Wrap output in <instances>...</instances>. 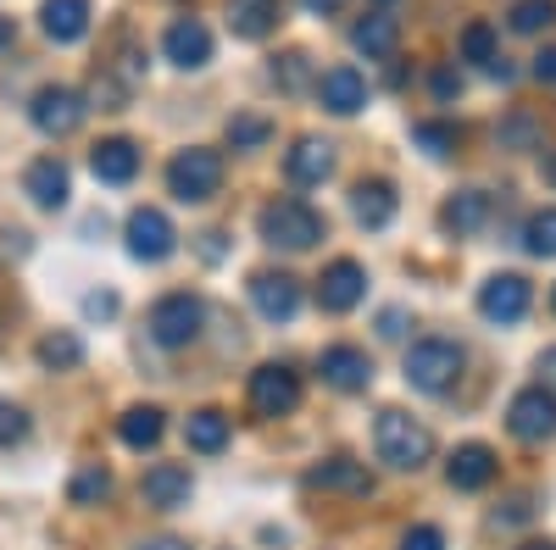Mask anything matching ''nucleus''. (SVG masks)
<instances>
[{"label":"nucleus","instance_id":"nucleus-28","mask_svg":"<svg viewBox=\"0 0 556 550\" xmlns=\"http://www.w3.org/2000/svg\"><path fill=\"white\" fill-rule=\"evenodd\" d=\"M184 439H190L195 456H217V450H228V418L217 406H201V411H190V423H184Z\"/></svg>","mask_w":556,"mask_h":550},{"label":"nucleus","instance_id":"nucleus-31","mask_svg":"<svg viewBox=\"0 0 556 550\" xmlns=\"http://www.w3.org/2000/svg\"><path fill=\"white\" fill-rule=\"evenodd\" d=\"M106 495H112V473H106L101 462L78 468L73 484H67V500H73V507H96V500H106Z\"/></svg>","mask_w":556,"mask_h":550},{"label":"nucleus","instance_id":"nucleus-47","mask_svg":"<svg viewBox=\"0 0 556 550\" xmlns=\"http://www.w3.org/2000/svg\"><path fill=\"white\" fill-rule=\"evenodd\" d=\"M523 550H556V545H551V539H534V545H523Z\"/></svg>","mask_w":556,"mask_h":550},{"label":"nucleus","instance_id":"nucleus-3","mask_svg":"<svg viewBox=\"0 0 556 550\" xmlns=\"http://www.w3.org/2000/svg\"><path fill=\"white\" fill-rule=\"evenodd\" d=\"M401 373L412 389H424V395H445L456 379H462V345L456 340H417L401 361Z\"/></svg>","mask_w":556,"mask_h":550},{"label":"nucleus","instance_id":"nucleus-20","mask_svg":"<svg viewBox=\"0 0 556 550\" xmlns=\"http://www.w3.org/2000/svg\"><path fill=\"white\" fill-rule=\"evenodd\" d=\"M484 222H490V195H484V190H456V195L440 206V228H445V234H456V240L479 234Z\"/></svg>","mask_w":556,"mask_h":550},{"label":"nucleus","instance_id":"nucleus-29","mask_svg":"<svg viewBox=\"0 0 556 550\" xmlns=\"http://www.w3.org/2000/svg\"><path fill=\"white\" fill-rule=\"evenodd\" d=\"M462 62H479L490 78H513V67H506L501 51H495V28L490 23H468V28H462Z\"/></svg>","mask_w":556,"mask_h":550},{"label":"nucleus","instance_id":"nucleus-44","mask_svg":"<svg viewBox=\"0 0 556 550\" xmlns=\"http://www.w3.org/2000/svg\"><path fill=\"white\" fill-rule=\"evenodd\" d=\"M540 373H545V389H556V345L540 356Z\"/></svg>","mask_w":556,"mask_h":550},{"label":"nucleus","instance_id":"nucleus-33","mask_svg":"<svg viewBox=\"0 0 556 550\" xmlns=\"http://www.w3.org/2000/svg\"><path fill=\"white\" fill-rule=\"evenodd\" d=\"M556 23V0H518L513 7V34H540Z\"/></svg>","mask_w":556,"mask_h":550},{"label":"nucleus","instance_id":"nucleus-14","mask_svg":"<svg viewBox=\"0 0 556 550\" xmlns=\"http://www.w3.org/2000/svg\"><path fill=\"white\" fill-rule=\"evenodd\" d=\"M362 295H367V267H362V261L340 256V261L323 267V279H317L323 311H351V306H362Z\"/></svg>","mask_w":556,"mask_h":550},{"label":"nucleus","instance_id":"nucleus-10","mask_svg":"<svg viewBox=\"0 0 556 550\" xmlns=\"http://www.w3.org/2000/svg\"><path fill=\"white\" fill-rule=\"evenodd\" d=\"M84 95L78 89H67V84H45L39 95L28 101V117H34V128L39 133H51V140H67V133L84 123Z\"/></svg>","mask_w":556,"mask_h":550},{"label":"nucleus","instance_id":"nucleus-15","mask_svg":"<svg viewBox=\"0 0 556 550\" xmlns=\"http://www.w3.org/2000/svg\"><path fill=\"white\" fill-rule=\"evenodd\" d=\"M162 51H167V62H173V67L201 73V67L212 62V34H206V23H201V17H178V23L162 34Z\"/></svg>","mask_w":556,"mask_h":550},{"label":"nucleus","instance_id":"nucleus-13","mask_svg":"<svg viewBox=\"0 0 556 550\" xmlns=\"http://www.w3.org/2000/svg\"><path fill=\"white\" fill-rule=\"evenodd\" d=\"M23 195H28L39 212H62L67 195H73V172H67V162H62V156H39V162H28V172H23Z\"/></svg>","mask_w":556,"mask_h":550},{"label":"nucleus","instance_id":"nucleus-26","mask_svg":"<svg viewBox=\"0 0 556 550\" xmlns=\"http://www.w3.org/2000/svg\"><path fill=\"white\" fill-rule=\"evenodd\" d=\"M89 172H96L101 183H134V172H139V145H134V140H101L96 151H89Z\"/></svg>","mask_w":556,"mask_h":550},{"label":"nucleus","instance_id":"nucleus-34","mask_svg":"<svg viewBox=\"0 0 556 550\" xmlns=\"http://www.w3.org/2000/svg\"><path fill=\"white\" fill-rule=\"evenodd\" d=\"M412 140L424 145L429 156H451L456 151V128L451 123H412Z\"/></svg>","mask_w":556,"mask_h":550},{"label":"nucleus","instance_id":"nucleus-11","mask_svg":"<svg viewBox=\"0 0 556 550\" xmlns=\"http://www.w3.org/2000/svg\"><path fill=\"white\" fill-rule=\"evenodd\" d=\"M317 373H323V384L340 389V395H362L367 384H374V361H367L362 345H329L317 356Z\"/></svg>","mask_w":556,"mask_h":550},{"label":"nucleus","instance_id":"nucleus-49","mask_svg":"<svg viewBox=\"0 0 556 550\" xmlns=\"http://www.w3.org/2000/svg\"><path fill=\"white\" fill-rule=\"evenodd\" d=\"M551 311H556V290H551Z\"/></svg>","mask_w":556,"mask_h":550},{"label":"nucleus","instance_id":"nucleus-7","mask_svg":"<svg viewBox=\"0 0 556 550\" xmlns=\"http://www.w3.org/2000/svg\"><path fill=\"white\" fill-rule=\"evenodd\" d=\"M123 240H128V256L134 261H151V267L178 251V234H173V222H167L162 206H134L128 222H123Z\"/></svg>","mask_w":556,"mask_h":550},{"label":"nucleus","instance_id":"nucleus-16","mask_svg":"<svg viewBox=\"0 0 556 550\" xmlns=\"http://www.w3.org/2000/svg\"><path fill=\"white\" fill-rule=\"evenodd\" d=\"M139 495H146V507H156V512H178V507H190L195 478L178 462H156L146 478H139Z\"/></svg>","mask_w":556,"mask_h":550},{"label":"nucleus","instance_id":"nucleus-19","mask_svg":"<svg viewBox=\"0 0 556 550\" xmlns=\"http://www.w3.org/2000/svg\"><path fill=\"white\" fill-rule=\"evenodd\" d=\"M317 101H323V112H334V117H356L367 106V78L356 67H329L317 78Z\"/></svg>","mask_w":556,"mask_h":550},{"label":"nucleus","instance_id":"nucleus-9","mask_svg":"<svg viewBox=\"0 0 556 550\" xmlns=\"http://www.w3.org/2000/svg\"><path fill=\"white\" fill-rule=\"evenodd\" d=\"M529 306H534V290H529L523 272H495V279H484V290H479V311H484V323H495V329L523 323Z\"/></svg>","mask_w":556,"mask_h":550},{"label":"nucleus","instance_id":"nucleus-27","mask_svg":"<svg viewBox=\"0 0 556 550\" xmlns=\"http://www.w3.org/2000/svg\"><path fill=\"white\" fill-rule=\"evenodd\" d=\"M278 23V0H228V34L235 39H267Z\"/></svg>","mask_w":556,"mask_h":550},{"label":"nucleus","instance_id":"nucleus-35","mask_svg":"<svg viewBox=\"0 0 556 550\" xmlns=\"http://www.w3.org/2000/svg\"><path fill=\"white\" fill-rule=\"evenodd\" d=\"M267 133H273L267 117H235V123H228V145H235V151H251V145L267 140Z\"/></svg>","mask_w":556,"mask_h":550},{"label":"nucleus","instance_id":"nucleus-21","mask_svg":"<svg viewBox=\"0 0 556 550\" xmlns=\"http://www.w3.org/2000/svg\"><path fill=\"white\" fill-rule=\"evenodd\" d=\"M39 28H45V39H56V44H78L89 34V0H45Z\"/></svg>","mask_w":556,"mask_h":550},{"label":"nucleus","instance_id":"nucleus-32","mask_svg":"<svg viewBox=\"0 0 556 550\" xmlns=\"http://www.w3.org/2000/svg\"><path fill=\"white\" fill-rule=\"evenodd\" d=\"M523 251L529 256H556V206H540L529 222H523Z\"/></svg>","mask_w":556,"mask_h":550},{"label":"nucleus","instance_id":"nucleus-48","mask_svg":"<svg viewBox=\"0 0 556 550\" xmlns=\"http://www.w3.org/2000/svg\"><path fill=\"white\" fill-rule=\"evenodd\" d=\"M545 172H551V178H556V156H545Z\"/></svg>","mask_w":556,"mask_h":550},{"label":"nucleus","instance_id":"nucleus-39","mask_svg":"<svg viewBox=\"0 0 556 550\" xmlns=\"http://www.w3.org/2000/svg\"><path fill=\"white\" fill-rule=\"evenodd\" d=\"M84 317H117V295H112V290L84 295Z\"/></svg>","mask_w":556,"mask_h":550},{"label":"nucleus","instance_id":"nucleus-18","mask_svg":"<svg viewBox=\"0 0 556 550\" xmlns=\"http://www.w3.org/2000/svg\"><path fill=\"white\" fill-rule=\"evenodd\" d=\"M306 489H323V495H374V473L367 462H351V456H329L306 473Z\"/></svg>","mask_w":556,"mask_h":550},{"label":"nucleus","instance_id":"nucleus-41","mask_svg":"<svg viewBox=\"0 0 556 550\" xmlns=\"http://www.w3.org/2000/svg\"><path fill=\"white\" fill-rule=\"evenodd\" d=\"M301 7H306L312 17H340V12H345V0H301Z\"/></svg>","mask_w":556,"mask_h":550},{"label":"nucleus","instance_id":"nucleus-1","mask_svg":"<svg viewBox=\"0 0 556 550\" xmlns=\"http://www.w3.org/2000/svg\"><path fill=\"white\" fill-rule=\"evenodd\" d=\"M374 445H379V462H390L395 473H417V468H429V456H434V434L417 423L412 411H401V406L379 411Z\"/></svg>","mask_w":556,"mask_h":550},{"label":"nucleus","instance_id":"nucleus-36","mask_svg":"<svg viewBox=\"0 0 556 550\" xmlns=\"http://www.w3.org/2000/svg\"><path fill=\"white\" fill-rule=\"evenodd\" d=\"M23 439H28V411L17 400H0V450L23 445Z\"/></svg>","mask_w":556,"mask_h":550},{"label":"nucleus","instance_id":"nucleus-22","mask_svg":"<svg viewBox=\"0 0 556 550\" xmlns=\"http://www.w3.org/2000/svg\"><path fill=\"white\" fill-rule=\"evenodd\" d=\"M285 172H290V183H306V190H312V183H323V178L334 172V145H329V140H312V133H306V140L290 145Z\"/></svg>","mask_w":556,"mask_h":550},{"label":"nucleus","instance_id":"nucleus-23","mask_svg":"<svg viewBox=\"0 0 556 550\" xmlns=\"http://www.w3.org/2000/svg\"><path fill=\"white\" fill-rule=\"evenodd\" d=\"M351 217L362 228H390L395 222V190L384 178H362L356 190H351Z\"/></svg>","mask_w":556,"mask_h":550},{"label":"nucleus","instance_id":"nucleus-24","mask_svg":"<svg viewBox=\"0 0 556 550\" xmlns=\"http://www.w3.org/2000/svg\"><path fill=\"white\" fill-rule=\"evenodd\" d=\"M351 44H356L367 62H384V56H395V44H401V23H395L390 12H367V17L351 28Z\"/></svg>","mask_w":556,"mask_h":550},{"label":"nucleus","instance_id":"nucleus-2","mask_svg":"<svg viewBox=\"0 0 556 550\" xmlns=\"http://www.w3.org/2000/svg\"><path fill=\"white\" fill-rule=\"evenodd\" d=\"M256 228H262V240L273 245V251H312L317 240H323V217H317V206H306V201H267L262 206V217H256Z\"/></svg>","mask_w":556,"mask_h":550},{"label":"nucleus","instance_id":"nucleus-30","mask_svg":"<svg viewBox=\"0 0 556 550\" xmlns=\"http://www.w3.org/2000/svg\"><path fill=\"white\" fill-rule=\"evenodd\" d=\"M34 356H39V367H51V373H67V367L84 361V340L73 329H56V334H45L34 345Z\"/></svg>","mask_w":556,"mask_h":550},{"label":"nucleus","instance_id":"nucleus-38","mask_svg":"<svg viewBox=\"0 0 556 550\" xmlns=\"http://www.w3.org/2000/svg\"><path fill=\"white\" fill-rule=\"evenodd\" d=\"M273 78H278V84H285V89H301V78H306V56H301V51H290L285 62H278V67H273Z\"/></svg>","mask_w":556,"mask_h":550},{"label":"nucleus","instance_id":"nucleus-45","mask_svg":"<svg viewBox=\"0 0 556 550\" xmlns=\"http://www.w3.org/2000/svg\"><path fill=\"white\" fill-rule=\"evenodd\" d=\"M12 39H17V23H12V17H0V51H12Z\"/></svg>","mask_w":556,"mask_h":550},{"label":"nucleus","instance_id":"nucleus-12","mask_svg":"<svg viewBox=\"0 0 556 550\" xmlns=\"http://www.w3.org/2000/svg\"><path fill=\"white\" fill-rule=\"evenodd\" d=\"M251 306L267 323H290L301 311V279L295 272H251Z\"/></svg>","mask_w":556,"mask_h":550},{"label":"nucleus","instance_id":"nucleus-43","mask_svg":"<svg viewBox=\"0 0 556 550\" xmlns=\"http://www.w3.org/2000/svg\"><path fill=\"white\" fill-rule=\"evenodd\" d=\"M401 323H406L401 311H384V317H379V334H384V340H401Z\"/></svg>","mask_w":556,"mask_h":550},{"label":"nucleus","instance_id":"nucleus-6","mask_svg":"<svg viewBox=\"0 0 556 550\" xmlns=\"http://www.w3.org/2000/svg\"><path fill=\"white\" fill-rule=\"evenodd\" d=\"M301 406V373L290 361H262L251 373V411L256 418H290Z\"/></svg>","mask_w":556,"mask_h":550},{"label":"nucleus","instance_id":"nucleus-25","mask_svg":"<svg viewBox=\"0 0 556 550\" xmlns=\"http://www.w3.org/2000/svg\"><path fill=\"white\" fill-rule=\"evenodd\" d=\"M167 434V411L162 406H128L123 418H117V439L128 450H156Z\"/></svg>","mask_w":556,"mask_h":550},{"label":"nucleus","instance_id":"nucleus-42","mask_svg":"<svg viewBox=\"0 0 556 550\" xmlns=\"http://www.w3.org/2000/svg\"><path fill=\"white\" fill-rule=\"evenodd\" d=\"M534 78H540V84H556V51H540V56H534Z\"/></svg>","mask_w":556,"mask_h":550},{"label":"nucleus","instance_id":"nucleus-46","mask_svg":"<svg viewBox=\"0 0 556 550\" xmlns=\"http://www.w3.org/2000/svg\"><path fill=\"white\" fill-rule=\"evenodd\" d=\"M139 550H190V545H184V539H146Z\"/></svg>","mask_w":556,"mask_h":550},{"label":"nucleus","instance_id":"nucleus-37","mask_svg":"<svg viewBox=\"0 0 556 550\" xmlns=\"http://www.w3.org/2000/svg\"><path fill=\"white\" fill-rule=\"evenodd\" d=\"M401 550H445V534L434 523H417V528L401 534Z\"/></svg>","mask_w":556,"mask_h":550},{"label":"nucleus","instance_id":"nucleus-17","mask_svg":"<svg viewBox=\"0 0 556 550\" xmlns=\"http://www.w3.org/2000/svg\"><path fill=\"white\" fill-rule=\"evenodd\" d=\"M495 450L484 445V439H468V445H456L451 450V462H445V484L451 489H462V495H473V489H484L490 478H495Z\"/></svg>","mask_w":556,"mask_h":550},{"label":"nucleus","instance_id":"nucleus-40","mask_svg":"<svg viewBox=\"0 0 556 550\" xmlns=\"http://www.w3.org/2000/svg\"><path fill=\"white\" fill-rule=\"evenodd\" d=\"M456 89H462V78H456L451 67H440V73H434V95H440V101H451Z\"/></svg>","mask_w":556,"mask_h":550},{"label":"nucleus","instance_id":"nucleus-4","mask_svg":"<svg viewBox=\"0 0 556 550\" xmlns=\"http://www.w3.org/2000/svg\"><path fill=\"white\" fill-rule=\"evenodd\" d=\"M223 190V156L206 151V145H190L167 162V195L184 201V206H201Z\"/></svg>","mask_w":556,"mask_h":550},{"label":"nucleus","instance_id":"nucleus-8","mask_svg":"<svg viewBox=\"0 0 556 550\" xmlns=\"http://www.w3.org/2000/svg\"><path fill=\"white\" fill-rule=\"evenodd\" d=\"M506 429H513V439H523V445H545L556 434V389H545V384L518 389L513 406H506Z\"/></svg>","mask_w":556,"mask_h":550},{"label":"nucleus","instance_id":"nucleus-5","mask_svg":"<svg viewBox=\"0 0 556 550\" xmlns=\"http://www.w3.org/2000/svg\"><path fill=\"white\" fill-rule=\"evenodd\" d=\"M201 323H206V306H201V295H190V290H173V295H162V300L151 306V340H156L162 350L195 345V340H201Z\"/></svg>","mask_w":556,"mask_h":550}]
</instances>
